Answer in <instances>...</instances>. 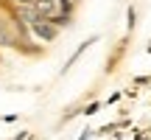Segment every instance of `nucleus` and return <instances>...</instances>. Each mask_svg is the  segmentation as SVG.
Segmentation results:
<instances>
[{"label": "nucleus", "mask_w": 151, "mask_h": 140, "mask_svg": "<svg viewBox=\"0 0 151 140\" xmlns=\"http://www.w3.org/2000/svg\"><path fill=\"white\" fill-rule=\"evenodd\" d=\"M25 28H28V31H31L37 39H42V42H53V39H56V34H59V28H56L50 20H45V17H37V20H34V22H28Z\"/></svg>", "instance_id": "nucleus-1"}, {"label": "nucleus", "mask_w": 151, "mask_h": 140, "mask_svg": "<svg viewBox=\"0 0 151 140\" xmlns=\"http://www.w3.org/2000/svg\"><path fill=\"white\" fill-rule=\"evenodd\" d=\"M95 42H98V37H90V39H87V42H81V45H78V48H76V53H73V56H70V59H67V62H65V73H67V70H70V67H73V62H76V59H78V56H81V53H84V51H87V48H90V45H95Z\"/></svg>", "instance_id": "nucleus-2"}, {"label": "nucleus", "mask_w": 151, "mask_h": 140, "mask_svg": "<svg viewBox=\"0 0 151 140\" xmlns=\"http://www.w3.org/2000/svg\"><path fill=\"white\" fill-rule=\"evenodd\" d=\"M126 20H129V28H134V20H137V11H134V9H129V11H126Z\"/></svg>", "instance_id": "nucleus-3"}, {"label": "nucleus", "mask_w": 151, "mask_h": 140, "mask_svg": "<svg viewBox=\"0 0 151 140\" xmlns=\"http://www.w3.org/2000/svg\"><path fill=\"white\" fill-rule=\"evenodd\" d=\"M98 109H101V104H98V101H95V104H90V107H87V109H84V115H95V112H98Z\"/></svg>", "instance_id": "nucleus-4"}, {"label": "nucleus", "mask_w": 151, "mask_h": 140, "mask_svg": "<svg viewBox=\"0 0 151 140\" xmlns=\"http://www.w3.org/2000/svg\"><path fill=\"white\" fill-rule=\"evenodd\" d=\"M28 135H25V132H20V137H11V140H25Z\"/></svg>", "instance_id": "nucleus-5"}, {"label": "nucleus", "mask_w": 151, "mask_h": 140, "mask_svg": "<svg viewBox=\"0 0 151 140\" xmlns=\"http://www.w3.org/2000/svg\"><path fill=\"white\" fill-rule=\"evenodd\" d=\"M20 3H31V0H14V6H20Z\"/></svg>", "instance_id": "nucleus-6"}]
</instances>
